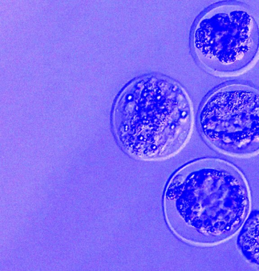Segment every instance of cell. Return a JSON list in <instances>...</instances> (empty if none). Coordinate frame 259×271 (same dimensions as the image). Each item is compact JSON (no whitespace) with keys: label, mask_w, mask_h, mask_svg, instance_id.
<instances>
[{"label":"cell","mask_w":259,"mask_h":271,"mask_svg":"<svg viewBox=\"0 0 259 271\" xmlns=\"http://www.w3.org/2000/svg\"><path fill=\"white\" fill-rule=\"evenodd\" d=\"M248 188L235 166L204 158L185 165L164 195L169 225L181 238L201 245L225 241L242 226L250 207Z\"/></svg>","instance_id":"1"},{"label":"cell","mask_w":259,"mask_h":271,"mask_svg":"<svg viewBox=\"0 0 259 271\" xmlns=\"http://www.w3.org/2000/svg\"><path fill=\"white\" fill-rule=\"evenodd\" d=\"M113 124L119 144L131 156L145 160L168 158L189 139L191 104L176 82L145 77L130 84L121 95Z\"/></svg>","instance_id":"2"},{"label":"cell","mask_w":259,"mask_h":271,"mask_svg":"<svg viewBox=\"0 0 259 271\" xmlns=\"http://www.w3.org/2000/svg\"><path fill=\"white\" fill-rule=\"evenodd\" d=\"M200 131L213 148L235 156L259 152V91L232 84L208 96L199 113Z\"/></svg>","instance_id":"4"},{"label":"cell","mask_w":259,"mask_h":271,"mask_svg":"<svg viewBox=\"0 0 259 271\" xmlns=\"http://www.w3.org/2000/svg\"><path fill=\"white\" fill-rule=\"evenodd\" d=\"M193 43L199 62L211 73L221 76L241 74L259 57V19L242 4H220L199 20Z\"/></svg>","instance_id":"3"},{"label":"cell","mask_w":259,"mask_h":271,"mask_svg":"<svg viewBox=\"0 0 259 271\" xmlns=\"http://www.w3.org/2000/svg\"><path fill=\"white\" fill-rule=\"evenodd\" d=\"M237 245L244 257L259 268V209L251 211L246 219Z\"/></svg>","instance_id":"5"}]
</instances>
